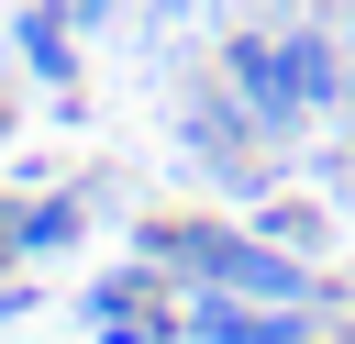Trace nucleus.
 Here are the masks:
<instances>
[{
    "label": "nucleus",
    "instance_id": "nucleus-1",
    "mask_svg": "<svg viewBox=\"0 0 355 344\" xmlns=\"http://www.w3.org/2000/svg\"><path fill=\"white\" fill-rule=\"evenodd\" d=\"M222 67H233V89H244V111H255L266 133H288V122H311V111L344 100V67H333V44H322L311 22H288V33H244Z\"/></svg>",
    "mask_w": 355,
    "mask_h": 344
},
{
    "label": "nucleus",
    "instance_id": "nucleus-2",
    "mask_svg": "<svg viewBox=\"0 0 355 344\" xmlns=\"http://www.w3.org/2000/svg\"><path fill=\"white\" fill-rule=\"evenodd\" d=\"M155 255L200 266V289H233V300H266V311H300L311 300V266L288 244H244V233H211V222H166Z\"/></svg>",
    "mask_w": 355,
    "mask_h": 344
},
{
    "label": "nucleus",
    "instance_id": "nucleus-3",
    "mask_svg": "<svg viewBox=\"0 0 355 344\" xmlns=\"http://www.w3.org/2000/svg\"><path fill=\"white\" fill-rule=\"evenodd\" d=\"M255 311H266V300H255ZM255 311H244L233 289H200V311H189V333H200V344H300L288 322H255Z\"/></svg>",
    "mask_w": 355,
    "mask_h": 344
},
{
    "label": "nucleus",
    "instance_id": "nucleus-4",
    "mask_svg": "<svg viewBox=\"0 0 355 344\" xmlns=\"http://www.w3.org/2000/svg\"><path fill=\"white\" fill-rule=\"evenodd\" d=\"M22 55H33V67H44V78H67V22H55V11H44V0H33V11H22Z\"/></svg>",
    "mask_w": 355,
    "mask_h": 344
},
{
    "label": "nucleus",
    "instance_id": "nucleus-5",
    "mask_svg": "<svg viewBox=\"0 0 355 344\" xmlns=\"http://www.w3.org/2000/svg\"><path fill=\"white\" fill-rule=\"evenodd\" d=\"M78 233V200H22V244L44 255V244H67Z\"/></svg>",
    "mask_w": 355,
    "mask_h": 344
},
{
    "label": "nucleus",
    "instance_id": "nucleus-6",
    "mask_svg": "<svg viewBox=\"0 0 355 344\" xmlns=\"http://www.w3.org/2000/svg\"><path fill=\"white\" fill-rule=\"evenodd\" d=\"M0 255H22V211H0Z\"/></svg>",
    "mask_w": 355,
    "mask_h": 344
},
{
    "label": "nucleus",
    "instance_id": "nucleus-7",
    "mask_svg": "<svg viewBox=\"0 0 355 344\" xmlns=\"http://www.w3.org/2000/svg\"><path fill=\"white\" fill-rule=\"evenodd\" d=\"M44 11H55V22H89V11H100V0H44Z\"/></svg>",
    "mask_w": 355,
    "mask_h": 344
}]
</instances>
